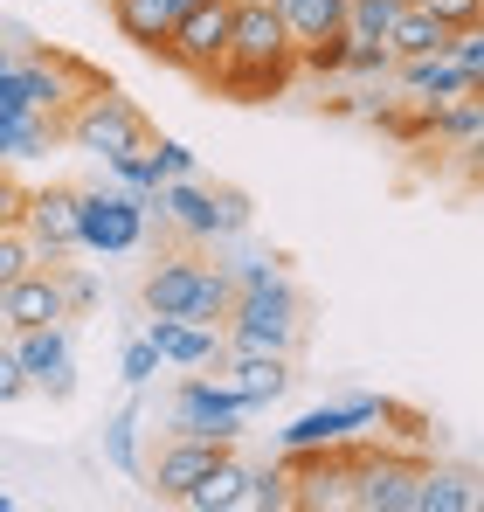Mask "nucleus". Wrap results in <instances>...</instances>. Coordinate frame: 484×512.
<instances>
[{
	"instance_id": "obj_1",
	"label": "nucleus",
	"mask_w": 484,
	"mask_h": 512,
	"mask_svg": "<svg viewBox=\"0 0 484 512\" xmlns=\"http://www.w3.org/2000/svg\"><path fill=\"white\" fill-rule=\"evenodd\" d=\"M312 340V305H305V291L291 284V270L284 277H270V284H249L236 291V305H229V319H222V346H236V353H305Z\"/></svg>"
},
{
	"instance_id": "obj_2",
	"label": "nucleus",
	"mask_w": 484,
	"mask_h": 512,
	"mask_svg": "<svg viewBox=\"0 0 484 512\" xmlns=\"http://www.w3.org/2000/svg\"><path fill=\"white\" fill-rule=\"evenodd\" d=\"M153 243V194H132L118 180L77 187V250L83 256H132Z\"/></svg>"
},
{
	"instance_id": "obj_3",
	"label": "nucleus",
	"mask_w": 484,
	"mask_h": 512,
	"mask_svg": "<svg viewBox=\"0 0 484 512\" xmlns=\"http://www.w3.org/2000/svg\"><path fill=\"white\" fill-rule=\"evenodd\" d=\"M166 436H208V443H242L249 436V402L215 374V367H187L166 395Z\"/></svg>"
},
{
	"instance_id": "obj_4",
	"label": "nucleus",
	"mask_w": 484,
	"mask_h": 512,
	"mask_svg": "<svg viewBox=\"0 0 484 512\" xmlns=\"http://www.w3.org/2000/svg\"><path fill=\"white\" fill-rule=\"evenodd\" d=\"M63 139H70L77 153L118 160V153H132V146H146L153 125H146V111H139L118 84H97V90H83L77 104L63 111Z\"/></svg>"
},
{
	"instance_id": "obj_5",
	"label": "nucleus",
	"mask_w": 484,
	"mask_h": 512,
	"mask_svg": "<svg viewBox=\"0 0 484 512\" xmlns=\"http://www.w3.org/2000/svg\"><path fill=\"white\" fill-rule=\"evenodd\" d=\"M21 374H28V395H49V402H70L77 395V319H56V326H21L7 333Z\"/></svg>"
},
{
	"instance_id": "obj_6",
	"label": "nucleus",
	"mask_w": 484,
	"mask_h": 512,
	"mask_svg": "<svg viewBox=\"0 0 484 512\" xmlns=\"http://www.w3.org/2000/svg\"><path fill=\"white\" fill-rule=\"evenodd\" d=\"M381 395H367V388H346V395H332L319 409H305L291 429H277V457H298V450H332V443H353V436H367V429L381 423Z\"/></svg>"
},
{
	"instance_id": "obj_7",
	"label": "nucleus",
	"mask_w": 484,
	"mask_h": 512,
	"mask_svg": "<svg viewBox=\"0 0 484 512\" xmlns=\"http://www.w3.org/2000/svg\"><path fill=\"white\" fill-rule=\"evenodd\" d=\"M215 70H298V49H291L270 0H236L229 7V49H222Z\"/></svg>"
},
{
	"instance_id": "obj_8",
	"label": "nucleus",
	"mask_w": 484,
	"mask_h": 512,
	"mask_svg": "<svg viewBox=\"0 0 484 512\" xmlns=\"http://www.w3.org/2000/svg\"><path fill=\"white\" fill-rule=\"evenodd\" d=\"M291 464V512H346L353 499V464H360V436L332 443V450H298Z\"/></svg>"
},
{
	"instance_id": "obj_9",
	"label": "nucleus",
	"mask_w": 484,
	"mask_h": 512,
	"mask_svg": "<svg viewBox=\"0 0 484 512\" xmlns=\"http://www.w3.org/2000/svg\"><path fill=\"white\" fill-rule=\"evenodd\" d=\"M229 7H236V0H194V7L166 28L160 56L173 70H187V77H208V70L222 63V49H229Z\"/></svg>"
},
{
	"instance_id": "obj_10",
	"label": "nucleus",
	"mask_w": 484,
	"mask_h": 512,
	"mask_svg": "<svg viewBox=\"0 0 484 512\" xmlns=\"http://www.w3.org/2000/svg\"><path fill=\"white\" fill-rule=\"evenodd\" d=\"M415 478H422V457L381 450V443L360 436V464H353V499H346V506L353 512H408Z\"/></svg>"
},
{
	"instance_id": "obj_11",
	"label": "nucleus",
	"mask_w": 484,
	"mask_h": 512,
	"mask_svg": "<svg viewBox=\"0 0 484 512\" xmlns=\"http://www.w3.org/2000/svg\"><path fill=\"white\" fill-rule=\"evenodd\" d=\"M21 236H28V250L35 263H70L77 250V187H63V180H49V187H28V215H21Z\"/></svg>"
},
{
	"instance_id": "obj_12",
	"label": "nucleus",
	"mask_w": 484,
	"mask_h": 512,
	"mask_svg": "<svg viewBox=\"0 0 484 512\" xmlns=\"http://www.w3.org/2000/svg\"><path fill=\"white\" fill-rule=\"evenodd\" d=\"M229 388H236L242 402H249V416H263L270 402H284L291 395V381H298V360L291 353H222V367H215Z\"/></svg>"
},
{
	"instance_id": "obj_13",
	"label": "nucleus",
	"mask_w": 484,
	"mask_h": 512,
	"mask_svg": "<svg viewBox=\"0 0 484 512\" xmlns=\"http://www.w3.org/2000/svg\"><path fill=\"white\" fill-rule=\"evenodd\" d=\"M160 215H166V243H173V250H208V243H215V187H201V173L166 180Z\"/></svg>"
},
{
	"instance_id": "obj_14",
	"label": "nucleus",
	"mask_w": 484,
	"mask_h": 512,
	"mask_svg": "<svg viewBox=\"0 0 484 512\" xmlns=\"http://www.w3.org/2000/svg\"><path fill=\"white\" fill-rule=\"evenodd\" d=\"M194 298H201V250H166L139 277V305L160 319H194Z\"/></svg>"
},
{
	"instance_id": "obj_15",
	"label": "nucleus",
	"mask_w": 484,
	"mask_h": 512,
	"mask_svg": "<svg viewBox=\"0 0 484 512\" xmlns=\"http://www.w3.org/2000/svg\"><path fill=\"white\" fill-rule=\"evenodd\" d=\"M56 319H70V305H63V284H56L49 263L21 270V277L0 291V326H7V333H21V326H56Z\"/></svg>"
},
{
	"instance_id": "obj_16",
	"label": "nucleus",
	"mask_w": 484,
	"mask_h": 512,
	"mask_svg": "<svg viewBox=\"0 0 484 512\" xmlns=\"http://www.w3.org/2000/svg\"><path fill=\"white\" fill-rule=\"evenodd\" d=\"M222 450H229V443H208V436H166L160 457L146 464V492L166 499V506H180V492H187V485H194Z\"/></svg>"
},
{
	"instance_id": "obj_17",
	"label": "nucleus",
	"mask_w": 484,
	"mask_h": 512,
	"mask_svg": "<svg viewBox=\"0 0 484 512\" xmlns=\"http://www.w3.org/2000/svg\"><path fill=\"white\" fill-rule=\"evenodd\" d=\"M146 340L160 346V367H222V326H194V319H160V312H146Z\"/></svg>"
},
{
	"instance_id": "obj_18",
	"label": "nucleus",
	"mask_w": 484,
	"mask_h": 512,
	"mask_svg": "<svg viewBox=\"0 0 484 512\" xmlns=\"http://www.w3.org/2000/svg\"><path fill=\"white\" fill-rule=\"evenodd\" d=\"M478 471L471 464H422L415 492H408V512H478Z\"/></svg>"
},
{
	"instance_id": "obj_19",
	"label": "nucleus",
	"mask_w": 484,
	"mask_h": 512,
	"mask_svg": "<svg viewBox=\"0 0 484 512\" xmlns=\"http://www.w3.org/2000/svg\"><path fill=\"white\" fill-rule=\"evenodd\" d=\"M395 90L415 97V104H450V97H464V90H478V84L450 63V49H436V56H402L395 63Z\"/></svg>"
},
{
	"instance_id": "obj_20",
	"label": "nucleus",
	"mask_w": 484,
	"mask_h": 512,
	"mask_svg": "<svg viewBox=\"0 0 484 512\" xmlns=\"http://www.w3.org/2000/svg\"><path fill=\"white\" fill-rule=\"evenodd\" d=\"M194 0H111V28L132 42V49H146V56H160L166 28L187 14Z\"/></svg>"
},
{
	"instance_id": "obj_21",
	"label": "nucleus",
	"mask_w": 484,
	"mask_h": 512,
	"mask_svg": "<svg viewBox=\"0 0 484 512\" xmlns=\"http://www.w3.org/2000/svg\"><path fill=\"white\" fill-rule=\"evenodd\" d=\"M478 139H484V90H464V97L436 104V125H429L436 153H478Z\"/></svg>"
},
{
	"instance_id": "obj_22",
	"label": "nucleus",
	"mask_w": 484,
	"mask_h": 512,
	"mask_svg": "<svg viewBox=\"0 0 484 512\" xmlns=\"http://www.w3.org/2000/svg\"><path fill=\"white\" fill-rule=\"evenodd\" d=\"M242 478H249V464H242L236 443H229V450H222V457H215V464H208L187 492H180V506H187V512H236Z\"/></svg>"
},
{
	"instance_id": "obj_23",
	"label": "nucleus",
	"mask_w": 484,
	"mask_h": 512,
	"mask_svg": "<svg viewBox=\"0 0 484 512\" xmlns=\"http://www.w3.org/2000/svg\"><path fill=\"white\" fill-rule=\"evenodd\" d=\"M49 146H63V125L42 111H0V167L14 160H42Z\"/></svg>"
},
{
	"instance_id": "obj_24",
	"label": "nucleus",
	"mask_w": 484,
	"mask_h": 512,
	"mask_svg": "<svg viewBox=\"0 0 484 512\" xmlns=\"http://www.w3.org/2000/svg\"><path fill=\"white\" fill-rule=\"evenodd\" d=\"M270 7H277V21H284L291 49L319 42V35H332V28L346 21V0H270Z\"/></svg>"
},
{
	"instance_id": "obj_25",
	"label": "nucleus",
	"mask_w": 484,
	"mask_h": 512,
	"mask_svg": "<svg viewBox=\"0 0 484 512\" xmlns=\"http://www.w3.org/2000/svg\"><path fill=\"white\" fill-rule=\"evenodd\" d=\"M436 49H450V21H436L422 7H402V21L388 28V56L402 63V56H436Z\"/></svg>"
},
{
	"instance_id": "obj_26",
	"label": "nucleus",
	"mask_w": 484,
	"mask_h": 512,
	"mask_svg": "<svg viewBox=\"0 0 484 512\" xmlns=\"http://www.w3.org/2000/svg\"><path fill=\"white\" fill-rule=\"evenodd\" d=\"M236 512H291V464L277 457V464H249V478H242L236 492Z\"/></svg>"
},
{
	"instance_id": "obj_27",
	"label": "nucleus",
	"mask_w": 484,
	"mask_h": 512,
	"mask_svg": "<svg viewBox=\"0 0 484 512\" xmlns=\"http://www.w3.org/2000/svg\"><path fill=\"white\" fill-rule=\"evenodd\" d=\"M104 464L125 471V478H146V464H139V388H132V402L104 423Z\"/></svg>"
},
{
	"instance_id": "obj_28",
	"label": "nucleus",
	"mask_w": 484,
	"mask_h": 512,
	"mask_svg": "<svg viewBox=\"0 0 484 512\" xmlns=\"http://www.w3.org/2000/svg\"><path fill=\"white\" fill-rule=\"evenodd\" d=\"M429 125H436V104H415V97H388L374 132H388L395 146H429Z\"/></svg>"
},
{
	"instance_id": "obj_29",
	"label": "nucleus",
	"mask_w": 484,
	"mask_h": 512,
	"mask_svg": "<svg viewBox=\"0 0 484 512\" xmlns=\"http://www.w3.org/2000/svg\"><path fill=\"white\" fill-rule=\"evenodd\" d=\"M402 7L408 0H346V21H339V28H346L353 42H388V28L402 21Z\"/></svg>"
},
{
	"instance_id": "obj_30",
	"label": "nucleus",
	"mask_w": 484,
	"mask_h": 512,
	"mask_svg": "<svg viewBox=\"0 0 484 512\" xmlns=\"http://www.w3.org/2000/svg\"><path fill=\"white\" fill-rule=\"evenodd\" d=\"M104 180L132 187V194H160L166 173H160V160H153V139H146V146H132V153H118V160H104Z\"/></svg>"
},
{
	"instance_id": "obj_31",
	"label": "nucleus",
	"mask_w": 484,
	"mask_h": 512,
	"mask_svg": "<svg viewBox=\"0 0 484 512\" xmlns=\"http://www.w3.org/2000/svg\"><path fill=\"white\" fill-rule=\"evenodd\" d=\"M56 284H63V305H70V319H90L97 305H104V284H97V270L90 263H56Z\"/></svg>"
},
{
	"instance_id": "obj_32",
	"label": "nucleus",
	"mask_w": 484,
	"mask_h": 512,
	"mask_svg": "<svg viewBox=\"0 0 484 512\" xmlns=\"http://www.w3.org/2000/svg\"><path fill=\"white\" fill-rule=\"evenodd\" d=\"M339 77H353V84H388V77H395V56H388V42H346V63H339Z\"/></svg>"
},
{
	"instance_id": "obj_33",
	"label": "nucleus",
	"mask_w": 484,
	"mask_h": 512,
	"mask_svg": "<svg viewBox=\"0 0 484 512\" xmlns=\"http://www.w3.org/2000/svg\"><path fill=\"white\" fill-rule=\"evenodd\" d=\"M249 222H256V201H249L242 187H215V243L249 236ZM215 243H208V250H215Z\"/></svg>"
},
{
	"instance_id": "obj_34",
	"label": "nucleus",
	"mask_w": 484,
	"mask_h": 512,
	"mask_svg": "<svg viewBox=\"0 0 484 512\" xmlns=\"http://www.w3.org/2000/svg\"><path fill=\"white\" fill-rule=\"evenodd\" d=\"M118 381H125V388H153V381H160V346L146 340V333L125 340V353H118Z\"/></svg>"
},
{
	"instance_id": "obj_35",
	"label": "nucleus",
	"mask_w": 484,
	"mask_h": 512,
	"mask_svg": "<svg viewBox=\"0 0 484 512\" xmlns=\"http://www.w3.org/2000/svg\"><path fill=\"white\" fill-rule=\"evenodd\" d=\"M153 160H160L166 180H187V173H201V153H194L187 139H166V132H153Z\"/></svg>"
},
{
	"instance_id": "obj_36",
	"label": "nucleus",
	"mask_w": 484,
	"mask_h": 512,
	"mask_svg": "<svg viewBox=\"0 0 484 512\" xmlns=\"http://www.w3.org/2000/svg\"><path fill=\"white\" fill-rule=\"evenodd\" d=\"M408 7L436 14V21H450V28H471V21H484V0H408Z\"/></svg>"
},
{
	"instance_id": "obj_37",
	"label": "nucleus",
	"mask_w": 484,
	"mask_h": 512,
	"mask_svg": "<svg viewBox=\"0 0 484 512\" xmlns=\"http://www.w3.org/2000/svg\"><path fill=\"white\" fill-rule=\"evenodd\" d=\"M28 215V187L14 180V167H0V229H21Z\"/></svg>"
},
{
	"instance_id": "obj_38",
	"label": "nucleus",
	"mask_w": 484,
	"mask_h": 512,
	"mask_svg": "<svg viewBox=\"0 0 484 512\" xmlns=\"http://www.w3.org/2000/svg\"><path fill=\"white\" fill-rule=\"evenodd\" d=\"M28 395V374H21V360H14V346L0 340V409H14Z\"/></svg>"
},
{
	"instance_id": "obj_39",
	"label": "nucleus",
	"mask_w": 484,
	"mask_h": 512,
	"mask_svg": "<svg viewBox=\"0 0 484 512\" xmlns=\"http://www.w3.org/2000/svg\"><path fill=\"white\" fill-rule=\"evenodd\" d=\"M0 49H14V56H35V49H42V35H35L28 21H14V14H0Z\"/></svg>"
},
{
	"instance_id": "obj_40",
	"label": "nucleus",
	"mask_w": 484,
	"mask_h": 512,
	"mask_svg": "<svg viewBox=\"0 0 484 512\" xmlns=\"http://www.w3.org/2000/svg\"><path fill=\"white\" fill-rule=\"evenodd\" d=\"M0 512H14V492H0Z\"/></svg>"
}]
</instances>
